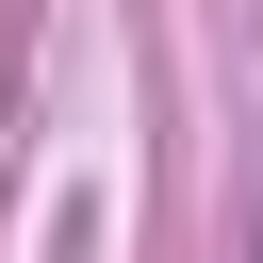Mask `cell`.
Segmentation results:
<instances>
[{
  "label": "cell",
  "instance_id": "obj_1",
  "mask_svg": "<svg viewBox=\"0 0 263 263\" xmlns=\"http://www.w3.org/2000/svg\"><path fill=\"white\" fill-rule=\"evenodd\" d=\"M247 263H263V214H247Z\"/></svg>",
  "mask_w": 263,
  "mask_h": 263
}]
</instances>
